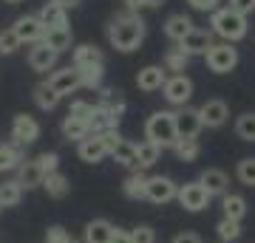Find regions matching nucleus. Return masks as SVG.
I'll return each instance as SVG.
<instances>
[{
    "label": "nucleus",
    "instance_id": "obj_1",
    "mask_svg": "<svg viewBox=\"0 0 255 243\" xmlns=\"http://www.w3.org/2000/svg\"><path fill=\"white\" fill-rule=\"evenodd\" d=\"M145 40V20L133 14V11H128V14H119L117 20H111L108 26V43L128 54V51H136L139 45Z\"/></svg>",
    "mask_w": 255,
    "mask_h": 243
},
{
    "label": "nucleus",
    "instance_id": "obj_2",
    "mask_svg": "<svg viewBox=\"0 0 255 243\" xmlns=\"http://www.w3.org/2000/svg\"><path fill=\"white\" fill-rule=\"evenodd\" d=\"M145 139L159 144V147H176L179 142V130H176V113L170 110H156L145 122Z\"/></svg>",
    "mask_w": 255,
    "mask_h": 243
},
{
    "label": "nucleus",
    "instance_id": "obj_3",
    "mask_svg": "<svg viewBox=\"0 0 255 243\" xmlns=\"http://www.w3.org/2000/svg\"><path fill=\"white\" fill-rule=\"evenodd\" d=\"M213 31L224 40V43H236V40H244L247 37V17L238 14L227 6V9L213 11V20H210Z\"/></svg>",
    "mask_w": 255,
    "mask_h": 243
},
{
    "label": "nucleus",
    "instance_id": "obj_4",
    "mask_svg": "<svg viewBox=\"0 0 255 243\" xmlns=\"http://www.w3.org/2000/svg\"><path fill=\"white\" fill-rule=\"evenodd\" d=\"M176 201H179L187 212H201V209L210 207L213 195L207 192V187H204L201 181H187V184L179 187V198H176Z\"/></svg>",
    "mask_w": 255,
    "mask_h": 243
},
{
    "label": "nucleus",
    "instance_id": "obj_5",
    "mask_svg": "<svg viewBox=\"0 0 255 243\" xmlns=\"http://www.w3.org/2000/svg\"><path fill=\"white\" fill-rule=\"evenodd\" d=\"M204 60L213 74H230L238 65V48H233V43H216Z\"/></svg>",
    "mask_w": 255,
    "mask_h": 243
},
{
    "label": "nucleus",
    "instance_id": "obj_6",
    "mask_svg": "<svg viewBox=\"0 0 255 243\" xmlns=\"http://www.w3.org/2000/svg\"><path fill=\"white\" fill-rule=\"evenodd\" d=\"M162 93H164V99L170 102V105H182L184 108V105L190 102V96H193L190 77H187V74H173V77H167Z\"/></svg>",
    "mask_w": 255,
    "mask_h": 243
},
{
    "label": "nucleus",
    "instance_id": "obj_7",
    "mask_svg": "<svg viewBox=\"0 0 255 243\" xmlns=\"http://www.w3.org/2000/svg\"><path fill=\"white\" fill-rule=\"evenodd\" d=\"M179 198V184L167 175H150L147 178V201L150 204H167Z\"/></svg>",
    "mask_w": 255,
    "mask_h": 243
},
{
    "label": "nucleus",
    "instance_id": "obj_8",
    "mask_svg": "<svg viewBox=\"0 0 255 243\" xmlns=\"http://www.w3.org/2000/svg\"><path fill=\"white\" fill-rule=\"evenodd\" d=\"M48 85L60 93V96H71L74 90L82 88V74L77 65H68V68H63V71H54L51 77H48Z\"/></svg>",
    "mask_w": 255,
    "mask_h": 243
},
{
    "label": "nucleus",
    "instance_id": "obj_9",
    "mask_svg": "<svg viewBox=\"0 0 255 243\" xmlns=\"http://www.w3.org/2000/svg\"><path fill=\"white\" fill-rule=\"evenodd\" d=\"M213 34H216L213 28H193L190 34L179 43V48H182L187 57H199V54L207 57V51L216 45V43H213Z\"/></svg>",
    "mask_w": 255,
    "mask_h": 243
},
{
    "label": "nucleus",
    "instance_id": "obj_10",
    "mask_svg": "<svg viewBox=\"0 0 255 243\" xmlns=\"http://www.w3.org/2000/svg\"><path fill=\"white\" fill-rule=\"evenodd\" d=\"M201 127H204V122H201L199 108H187V105H184V108L176 113V130H179V139H199Z\"/></svg>",
    "mask_w": 255,
    "mask_h": 243
},
{
    "label": "nucleus",
    "instance_id": "obj_11",
    "mask_svg": "<svg viewBox=\"0 0 255 243\" xmlns=\"http://www.w3.org/2000/svg\"><path fill=\"white\" fill-rule=\"evenodd\" d=\"M14 31H17V37L20 40H23V43H31V45H37V43H43V40H46V23H43V20L40 17H20V20H14Z\"/></svg>",
    "mask_w": 255,
    "mask_h": 243
},
{
    "label": "nucleus",
    "instance_id": "obj_12",
    "mask_svg": "<svg viewBox=\"0 0 255 243\" xmlns=\"http://www.w3.org/2000/svg\"><path fill=\"white\" fill-rule=\"evenodd\" d=\"M11 139L17 144H34L37 139H40V125H37V119H31L28 113L14 116V122H11Z\"/></svg>",
    "mask_w": 255,
    "mask_h": 243
},
{
    "label": "nucleus",
    "instance_id": "obj_13",
    "mask_svg": "<svg viewBox=\"0 0 255 243\" xmlns=\"http://www.w3.org/2000/svg\"><path fill=\"white\" fill-rule=\"evenodd\" d=\"M164 82H167V68H164V65H147V68H142V71L136 74V85H139V90H145V93L162 90Z\"/></svg>",
    "mask_w": 255,
    "mask_h": 243
},
{
    "label": "nucleus",
    "instance_id": "obj_14",
    "mask_svg": "<svg viewBox=\"0 0 255 243\" xmlns=\"http://www.w3.org/2000/svg\"><path fill=\"white\" fill-rule=\"evenodd\" d=\"M199 113H201L204 127H221L230 119V108H227V102L224 99H207L199 108Z\"/></svg>",
    "mask_w": 255,
    "mask_h": 243
},
{
    "label": "nucleus",
    "instance_id": "obj_15",
    "mask_svg": "<svg viewBox=\"0 0 255 243\" xmlns=\"http://www.w3.org/2000/svg\"><path fill=\"white\" fill-rule=\"evenodd\" d=\"M117 232L119 229H114L111 221L94 218V221H88V226H85V243H111L117 238Z\"/></svg>",
    "mask_w": 255,
    "mask_h": 243
},
{
    "label": "nucleus",
    "instance_id": "obj_16",
    "mask_svg": "<svg viewBox=\"0 0 255 243\" xmlns=\"http://www.w3.org/2000/svg\"><path fill=\"white\" fill-rule=\"evenodd\" d=\"M77 153H80V159H82V162L97 164V162H102L105 156H111V150H108V144L102 142V136H88L85 142H80V147H77Z\"/></svg>",
    "mask_w": 255,
    "mask_h": 243
},
{
    "label": "nucleus",
    "instance_id": "obj_17",
    "mask_svg": "<svg viewBox=\"0 0 255 243\" xmlns=\"http://www.w3.org/2000/svg\"><path fill=\"white\" fill-rule=\"evenodd\" d=\"M57 51H51L46 43H37L31 45V51H28V65L34 68V71H51L57 65Z\"/></svg>",
    "mask_w": 255,
    "mask_h": 243
},
{
    "label": "nucleus",
    "instance_id": "obj_18",
    "mask_svg": "<svg viewBox=\"0 0 255 243\" xmlns=\"http://www.w3.org/2000/svg\"><path fill=\"white\" fill-rule=\"evenodd\" d=\"M199 181L207 187L210 195H227V187H230V178H227V172L219 170V167H207V170L199 175Z\"/></svg>",
    "mask_w": 255,
    "mask_h": 243
},
{
    "label": "nucleus",
    "instance_id": "obj_19",
    "mask_svg": "<svg viewBox=\"0 0 255 243\" xmlns=\"http://www.w3.org/2000/svg\"><path fill=\"white\" fill-rule=\"evenodd\" d=\"M17 181L23 184V189H37L43 187V181H46V172H43V167L34 162H23L17 167Z\"/></svg>",
    "mask_w": 255,
    "mask_h": 243
},
{
    "label": "nucleus",
    "instance_id": "obj_20",
    "mask_svg": "<svg viewBox=\"0 0 255 243\" xmlns=\"http://www.w3.org/2000/svg\"><path fill=\"white\" fill-rule=\"evenodd\" d=\"M111 159H114L117 164H122V167H128V170L136 172V167H139V144H133V142H128V139H122V142L114 147Z\"/></svg>",
    "mask_w": 255,
    "mask_h": 243
},
{
    "label": "nucleus",
    "instance_id": "obj_21",
    "mask_svg": "<svg viewBox=\"0 0 255 243\" xmlns=\"http://www.w3.org/2000/svg\"><path fill=\"white\" fill-rule=\"evenodd\" d=\"M193 28H196V26H193V20L187 17V14H170V17H167V23H164V34H167L176 45H179L184 37L193 31Z\"/></svg>",
    "mask_w": 255,
    "mask_h": 243
},
{
    "label": "nucleus",
    "instance_id": "obj_22",
    "mask_svg": "<svg viewBox=\"0 0 255 243\" xmlns=\"http://www.w3.org/2000/svg\"><path fill=\"white\" fill-rule=\"evenodd\" d=\"M63 136L68 139V142H85V139L91 136V125H88L85 119L68 113V116L63 119Z\"/></svg>",
    "mask_w": 255,
    "mask_h": 243
},
{
    "label": "nucleus",
    "instance_id": "obj_23",
    "mask_svg": "<svg viewBox=\"0 0 255 243\" xmlns=\"http://www.w3.org/2000/svg\"><path fill=\"white\" fill-rule=\"evenodd\" d=\"M102 96H100V105L105 113H111V116H117L122 119V113H125V99H122V90H114V88H102L100 90Z\"/></svg>",
    "mask_w": 255,
    "mask_h": 243
},
{
    "label": "nucleus",
    "instance_id": "obj_24",
    "mask_svg": "<svg viewBox=\"0 0 255 243\" xmlns=\"http://www.w3.org/2000/svg\"><path fill=\"white\" fill-rule=\"evenodd\" d=\"M37 17L46 23V28H68V14L60 3H46Z\"/></svg>",
    "mask_w": 255,
    "mask_h": 243
},
{
    "label": "nucleus",
    "instance_id": "obj_25",
    "mask_svg": "<svg viewBox=\"0 0 255 243\" xmlns=\"http://www.w3.org/2000/svg\"><path fill=\"white\" fill-rule=\"evenodd\" d=\"M122 192H125V198H130V201L147 198V175H142V172H130V175L122 181Z\"/></svg>",
    "mask_w": 255,
    "mask_h": 243
},
{
    "label": "nucleus",
    "instance_id": "obj_26",
    "mask_svg": "<svg viewBox=\"0 0 255 243\" xmlns=\"http://www.w3.org/2000/svg\"><path fill=\"white\" fill-rule=\"evenodd\" d=\"M102 48H97V45L85 43L80 45V48H74V65L77 68H88V65H102Z\"/></svg>",
    "mask_w": 255,
    "mask_h": 243
},
{
    "label": "nucleus",
    "instance_id": "obj_27",
    "mask_svg": "<svg viewBox=\"0 0 255 243\" xmlns=\"http://www.w3.org/2000/svg\"><path fill=\"white\" fill-rule=\"evenodd\" d=\"M221 209H224V218L241 224L244 215H247V201L241 198V195H236V192H227V195L221 198Z\"/></svg>",
    "mask_w": 255,
    "mask_h": 243
},
{
    "label": "nucleus",
    "instance_id": "obj_28",
    "mask_svg": "<svg viewBox=\"0 0 255 243\" xmlns=\"http://www.w3.org/2000/svg\"><path fill=\"white\" fill-rule=\"evenodd\" d=\"M71 40H74L71 28H48V31H46V40H43V43H46L51 51L63 54V51H68V48H71Z\"/></svg>",
    "mask_w": 255,
    "mask_h": 243
},
{
    "label": "nucleus",
    "instance_id": "obj_29",
    "mask_svg": "<svg viewBox=\"0 0 255 243\" xmlns=\"http://www.w3.org/2000/svg\"><path fill=\"white\" fill-rule=\"evenodd\" d=\"M20 164H23V150H20V144L17 142L0 144V172L17 170Z\"/></svg>",
    "mask_w": 255,
    "mask_h": 243
},
{
    "label": "nucleus",
    "instance_id": "obj_30",
    "mask_svg": "<svg viewBox=\"0 0 255 243\" xmlns=\"http://www.w3.org/2000/svg\"><path fill=\"white\" fill-rule=\"evenodd\" d=\"M20 198H23V184L17 178L14 181H3L0 184V207L9 209V207H17Z\"/></svg>",
    "mask_w": 255,
    "mask_h": 243
},
{
    "label": "nucleus",
    "instance_id": "obj_31",
    "mask_svg": "<svg viewBox=\"0 0 255 243\" xmlns=\"http://www.w3.org/2000/svg\"><path fill=\"white\" fill-rule=\"evenodd\" d=\"M60 99H63V96H60L48 82H43V85H37L34 88V102H37V108L40 110H54L57 105H60Z\"/></svg>",
    "mask_w": 255,
    "mask_h": 243
},
{
    "label": "nucleus",
    "instance_id": "obj_32",
    "mask_svg": "<svg viewBox=\"0 0 255 243\" xmlns=\"http://www.w3.org/2000/svg\"><path fill=\"white\" fill-rule=\"evenodd\" d=\"M43 189L48 192V198H65L68 189H71V184H68V178H65L63 172H51V175H46V181H43Z\"/></svg>",
    "mask_w": 255,
    "mask_h": 243
},
{
    "label": "nucleus",
    "instance_id": "obj_33",
    "mask_svg": "<svg viewBox=\"0 0 255 243\" xmlns=\"http://www.w3.org/2000/svg\"><path fill=\"white\" fill-rule=\"evenodd\" d=\"M159 156H162V147L145 139V142L139 144V167H136V172L150 170V167H153V164L159 162Z\"/></svg>",
    "mask_w": 255,
    "mask_h": 243
},
{
    "label": "nucleus",
    "instance_id": "obj_34",
    "mask_svg": "<svg viewBox=\"0 0 255 243\" xmlns=\"http://www.w3.org/2000/svg\"><path fill=\"white\" fill-rule=\"evenodd\" d=\"M236 136L241 142H255V113H241L236 119Z\"/></svg>",
    "mask_w": 255,
    "mask_h": 243
},
{
    "label": "nucleus",
    "instance_id": "obj_35",
    "mask_svg": "<svg viewBox=\"0 0 255 243\" xmlns=\"http://www.w3.org/2000/svg\"><path fill=\"white\" fill-rule=\"evenodd\" d=\"M216 232H219L221 243L238 241V238H241V224H238V221H230V218H221L219 224H216Z\"/></svg>",
    "mask_w": 255,
    "mask_h": 243
},
{
    "label": "nucleus",
    "instance_id": "obj_36",
    "mask_svg": "<svg viewBox=\"0 0 255 243\" xmlns=\"http://www.w3.org/2000/svg\"><path fill=\"white\" fill-rule=\"evenodd\" d=\"M187 63H190V57L184 54V51L179 48V45H176V48H170V51L164 54V68H167V71L182 74L184 68H187Z\"/></svg>",
    "mask_w": 255,
    "mask_h": 243
},
{
    "label": "nucleus",
    "instance_id": "obj_37",
    "mask_svg": "<svg viewBox=\"0 0 255 243\" xmlns=\"http://www.w3.org/2000/svg\"><path fill=\"white\" fill-rule=\"evenodd\" d=\"M176 156H179V162H196V159H199V142H196V139H179V142H176Z\"/></svg>",
    "mask_w": 255,
    "mask_h": 243
},
{
    "label": "nucleus",
    "instance_id": "obj_38",
    "mask_svg": "<svg viewBox=\"0 0 255 243\" xmlns=\"http://www.w3.org/2000/svg\"><path fill=\"white\" fill-rule=\"evenodd\" d=\"M236 178L244 187H255V159H241L236 167Z\"/></svg>",
    "mask_w": 255,
    "mask_h": 243
},
{
    "label": "nucleus",
    "instance_id": "obj_39",
    "mask_svg": "<svg viewBox=\"0 0 255 243\" xmlns=\"http://www.w3.org/2000/svg\"><path fill=\"white\" fill-rule=\"evenodd\" d=\"M20 45H23V40L17 37V31H14V28L0 31V54H14Z\"/></svg>",
    "mask_w": 255,
    "mask_h": 243
},
{
    "label": "nucleus",
    "instance_id": "obj_40",
    "mask_svg": "<svg viewBox=\"0 0 255 243\" xmlns=\"http://www.w3.org/2000/svg\"><path fill=\"white\" fill-rule=\"evenodd\" d=\"M80 74H82V88H100L102 85V65H88V68H80Z\"/></svg>",
    "mask_w": 255,
    "mask_h": 243
},
{
    "label": "nucleus",
    "instance_id": "obj_41",
    "mask_svg": "<svg viewBox=\"0 0 255 243\" xmlns=\"http://www.w3.org/2000/svg\"><path fill=\"white\" fill-rule=\"evenodd\" d=\"M71 116H80L85 119V122H91V116L97 113V105H91V102H85V99H74L71 102V110H68Z\"/></svg>",
    "mask_w": 255,
    "mask_h": 243
},
{
    "label": "nucleus",
    "instance_id": "obj_42",
    "mask_svg": "<svg viewBox=\"0 0 255 243\" xmlns=\"http://www.w3.org/2000/svg\"><path fill=\"white\" fill-rule=\"evenodd\" d=\"M37 164L43 167V172H46V175L60 172V170H57V167H60V156H57V153H40V156H37Z\"/></svg>",
    "mask_w": 255,
    "mask_h": 243
},
{
    "label": "nucleus",
    "instance_id": "obj_43",
    "mask_svg": "<svg viewBox=\"0 0 255 243\" xmlns=\"http://www.w3.org/2000/svg\"><path fill=\"white\" fill-rule=\"evenodd\" d=\"M46 243H77L68 235V229H63V226H48L46 232Z\"/></svg>",
    "mask_w": 255,
    "mask_h": 243
},
{
    "label": "nucleus",
    "instance_id": "obj_44",
    "mask_svg": "<svg viewBox=\"0 0 255 243\" xmlns=\"http://www.w3.org/2000/svg\"><path fill=\"white\" fill-rule=\"evenodd\" d=\"M130 238H133V243H156V232H153V226H136L133 232H130Z\"/></svg>",
    "mask_w": 255,
    "mask_h": 243
},
{
    "label": "nucleus",
    "instance_id": "obj_45",
    "mask_svg": "<svg viewBox=\"0 0 255 243\" xmlns=\"http://www.w3.org/2000/svg\"><path fill=\"white\" fill-rule=\"evenodd\" d=\"M230 9L247 17V14H253L255 11V0H230Z\"/></svg>",
    "mask_w": 255,
    "mask_h": 243
},
{
    "label": "nucleus",
    "instance_id": "obj_46",
    "mask_svg": "<svg viewBox=\"0 0 255 243\" xmlns=\"http://www.w3.org/2000/svg\"><path fill=\"white\" fill-rule=\"evenodd\" d=\"M196 11H219V0H187Z\"/></svg>",
    "mask_w": 255,
    "mask_h": 243
},
{
    "label": "nucleus",
    "instance_id": "obj_47",
    "mask_svg": "<svg viewBox=\"0 0 255 243\" xmlns=\"http://www.w3.org/2000/svg\"><path fill=\"white\" fill-rule=\"evenodd\" d=\"M173 243H201V238L196 232H182L173 238Z\"/></svg>",
    "mask_w": 255,
    "mask_h": 243
},
{
    "label": "nucleus",
    "instance_id": "obj_48",
    "mask_svg": "<svg viewBox=\"0 0 255 243\" xmlns=\"http://www.w3.org/2000/svg\"><path fill=\"white\" fill-rule=\"evenodd\" d=\"M128 3V11H133V14H136L139 9H145L147 6V0H125Z\"/></svg>",
    "mask_w": 255,
    "mask_h": 243
},
{
    "label": "nucleus",
    "instance_id": "obj_49",
    "mask_svg": "<svg viewBox=\"0 0 255 243\" xmlns=\"http://www.w3.org/2000/svg\"><path fill=\"white\" fill-rule=\"evenodd\" d=\"M111 243H133V238H130L128 232H117V238H114Z\"/></svg>",
    "mask_w": 255,
    "mask_h": 243
},
{
    "label": "nucleus",
    "instance_id": "obj_50",
    "mask_svg": "<svg viewBox=\"0 0 255 243\" xmlns=\"http://www.w3.org/2000/svg\"><path fill=\"white\" fill-rule=\"evenodd\" d=\"M51 3H60L63 9H74V6H80L82 0H51Z\"/></svg>",
    "mask_w": 255,
    "mask_h": 243
},
{
    "label": "nucleus",
    "instance_id": "obj_51",
    "mask_svg": "<svg viewBox=\"0 0 255 243\" xmlns=\"http://www.w3.org/2000/svg\"><path fill=\"white\" fill-rule=\"evenodd\" d=\"M147 6L150 9H159V6H164V0H147Z\"/></svg>",
    "mask_w": 255,
    "mask_h": 243
},
{
    "label": "nucleus",
    "instance_id": "obj_52",
    "mask_svg": "<svg viewBox=\"0 0 255 243\" xmlns=\"http://www.w3.org/2000/svg\"><path fill=\"white\" fill-rule=\"evenodd\" d=\"M3 3H20V0H3Z\"/></svg>",
    "mask_w": 255,
    "mask_h": 243
},
{
    "label": "nucleus",
    "instance_id": "obj_53",
    "mask_svg": "<svg viewBox=\"0 0 255 243\" xmlns=\"http://www.w3.org/2000/svg\"><path fill=\"white\" fill-rule=\"evenodd\" d=\"M0 209H3V207H0Z\"/></svg>",
    "mask_w": 255,
    "mask_h": 243
}]
</instances>
